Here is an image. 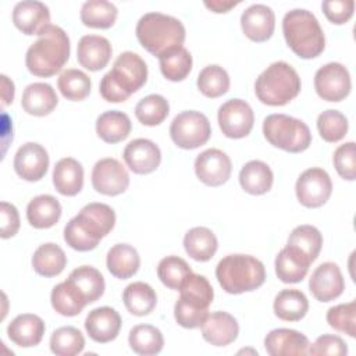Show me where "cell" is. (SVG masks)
Returning a JSON list of instances; mask_svg holds the SVG:
<instances>
[{"instance_id": "cell-28", "label": "cell", "mask_w": 356, "mask_h": 356, "mask_svg": "<svg viewBox=\"0 0 356 356\" xmlns=\"http://www.w3.org/2000/svg\"><path fill=\"white\" fill-rule=\"evenodd\" d=\"M53 185L63 196L78 195L83 186L82 164L72 157L58 160L53 168Z\"/></svg>"}, {"instance_id": "cell-54", "label": "cell", "mask_w": 356, "mask_h": 356, "mask_svg": "<svg viewBox=\"0 0 356 356\" xmlns=\"http://www.w3.org/2000/svg\"><path fill=\"white\" fill-rule=\"evenodd\" d=\"M1 107L4 108L6 106H8L10 103H13V99H14V83L13 81L8 79V76L6 75H1Z\"/></svg>"}, {"instance_id": "cell-31", "label": "cell", "mask_w": 356, "mask_h": 356, "mask_svg": "<svg viewBox=\"0 0 356 356\" xmlns=\"http://www.w3.org/2000/svg\"><path fill=\"white\" fill-rule=\"evenodd\" d=\"M274 182V174L270 165L261 160L248 161L239 171V184L249 195L267 193Z\"/></svg>"}, {"instance_id": "cell-33", "label": "cell", "mask_w": 356, "mask_h": 356, "mask_svg": "<svg viewBox=\"0 0 356 356\" xmlns=\"http://www.w3.org/2000/svg\"><path fill=\"white\" fill-rule=\"evenodd\" d=\"M132 124L129 117L118 110L102 113L96 120V134L106 143H118L128 138Z\"/></svg>"}, {"instance_id": "cell-20", "label": "cell", "mask_w": 356, "mask_h": 356, "mask_svg": "<svg viewBox=\"0 0 356 356\" xmlns=\"http://www.w3.org/2000/svg\"><path fill=\"white\" fill-rule=\"evenodd\" d=\"M241 28L252 42L268 40L275 29V15L266 4H252L241 15Z\"/></svg>"}, {"instance_id": "cell-53", "label": "cell", "mask_w": 356, "mask_h": 356, "mask_svg": "<svg viewBox=\"0 0 356 356\" xmlns=\"http://www.w3.org/2000/svg\"><path fill=\"white\" fill-rule=\"evenodd\" d=\"M0 216H1V231L0 236L8 239L14 236L19 229V214L14 204L8 202L0 203Z\"/></svg>"}, {"instance_id": "cell-27", "label": "cell", "mask_w": 356, "mask_h": 356, "mask_svg": "<svg viewBox=\"0 0 356 356\" xmlns=\"http://www.w3.org/2000/svg\"><path fill=\"white\" fill-rule=\"evenodd\" d=\"M58 104V97L51 85L44 82H33L22 92L21 106L25 113L35 117L49 115Z\"/></svg>"}, {"instance_id": "cell-7", "label": "cell", "mask_w": 356, "mask_h": 356, "mask_svg": "<svg viewBox=\"0 0 356 356\" xmlns=\"http://www.w3.org/2000/svg\"><path fill=\"white\" fill-rule=\"evenodd\" d=\"M216 278L227 293L239 295L260 288L266 281V268L250 254H228L218 261Z\"/></svg>"}, {"instance_id": "cell-23", "label": "cell", "mask_w": 356, "mask_h": 356, "mask_svg": "<svg viewBox=\"0 0 356 356\" xmlns=\"http://www.w3.org/2000/svg\"><path fill=\"white\" fill-rule=\"evenodd\" d=\"M13 22L24 35H38L50 24L49 7L36 0H24L14 6Z\"/></svg>"}, {"instance_id": "cell-51", "label": "cell", "mask_w": 356, "mask_h": 356, "mask_svg": "<svg viewBox=\"0 0 356 356\" xmlns=\"http://www.w3.org/2000/svg\"><path fill=\"white\" fill-rule=\"evenodd\" d=\"M321 10L331 24H346L355 13L353 0H325L321 3Z\"/></svg>"}, {"instance_id": "cell-21", "label": "cell", "mask_w": 356, "mask_h": 356, "mask_svg": "<svg viewBox=\"0 0 356 356\" xmlns=\"http://www.w3.org/2000/svg\"><path fill=\"white\" fill-rule=\"evenodd\" d=\"M309 345L306 335L291 328L271 330L264 338V349L271 356H303Z\"/></svg>"}, {"instance_id": "cell-38", "label": "cell", "mask_w": 356, "mask_h": 356, "mask_svg": "<svg viewBox=\"0 0 356 356\" xmlns=\"http://www.w3.org/2000/svg\"><path fill=\"white\" fill-rule=\"evenodd\" d=\"M117 7L107 0H88L81 7V21L85 26L95 29H108L115 24Z\"/></svg>"}, {"instance_id": "cell-45", "label": "cell", "mask_w": 356, "mask_h": 356, "mask_svg": "<svg viewBox=\"0 0 356 356\" xmlns=\"http://www.w3.org/2000/svg\"><path fill=\"white\" fill-rule=\"evenodd\" d=\"M170 113L168 100L157 93L140 99L135 107L136 120L146 127L160 125Z\"/></svg>"}, {"instance_id": "cell-55", "label": "cell", "mask_w": 356, "mask_h": 356, "mask_svg": "<svg viewBox=\"0 0 356 356\" xmlns=\"http://www.w3.org/2000/svg\"><path fill=\"white\" fill-rule=\"evenodd\" d=\"M239 1H221V0H211V1H204V6L217 14L221 13H228L231 8H234L235 6H238Z\"/></svg>"}, {"instance_id": "cell-10", "label": "cell", "mask_w": 356, "mask_h": 356, "mask_svg": "<svg viewBox=\"0 0 356 356\" xmlns=\"http://www.w3.org/2000/svg\"><path fill=\"white\" fill-rule=\"evenodd\" d=\"M211 135L209 118L195 110H186L177 114L170 125V136L172 142L185 150L197 149L204 145Z\"/></svg>"}, {"instance_id": "cell-52", "label": "cell", "mask_w": 356, "mask_h": 356, "mask_svg": "<svg viewBox=\"0 0 356 356\" xmlns=\"http://www.w3.org/2000/svg\"><path fill=\"white\" fill-rule=\"evenodd\" d=\"M309 355H334V356H343L348 353L346 342L332 334H324L318 337L313 345H309Z\"/></svg>"}, {"instance_id": "cell-26", "label": "cell", "mask_w": 356, "mask_h": 356, "mask_svg": "<svg viewBox=\"0 0 356 356\" xmlns=\"http://www.w3.org/2000/svg\"><path fill=\"white\" fill-rule=\"evenodd\" d=\"M312 261L296 248L286 245L275 257V274L285 284L300 282L310 267Z\"/></svg>"}, {"instance_id": "cell-13", "label": "cell", "mask_w": 356, "mask_h": 356, "mask_svg": "<svg viewBox=\"0 0 356 356\" xmlns=\"http://www.w3.org/2000/svg\"><path fill=\"white\" fill-rule=\"evenodd\" d=\"M221 132L229 139H241L250 134L254 114L250 104L242 99H229L222 103L217 113Z\"/></svg>"}, {"instance_id": "cell-11", "label": "cell", "mask_w": 356, "mask_h": 356, "mask_svg": "<svg viewBox=\"0 0 356 356\" xmlns=\"http://www.w3.org/2000/svg\"><path fill=\"white\" fill-rule=\"evenodd\" d=\"M295 192L299 203L307 209H317L327 203L332 192L328 172L320 167L305 170L296 179Z\"/></svg>"}, {"instance_id": "cell-40", "label": "cell", "mask_w": 356, "mask_h": 356, "mask_svg": "<svg viewBox=\"0 0 356 356\" xmlns=\"http://www.w3.org/2000/svg\"><path fill=\"white\" fill-rule=\"evenodd\" d=\"M68 280L82 292L88 303L99 300L104 293V277L97 268L92 266H81L72 270L68 275Z\"/></svg>"}, {"instance_id": "cell-29", "label": "cell", "mask_w": 356, "mask_h": 356, "mask_svg": "<svg viewBox=\"0 0 356 356\" xmlns=\"http://www.w3.org/2000/svg\"><path fill=\"white\" fill-rule=\"evenodd\" d=\"M61 211V204L54 196L39 195L28 203L26 220L36 229H47L58 222Z\"/></svg>"}, {"instance_id": "cell-16", "label": "cell", "mask_w": 356, "mask_h": 356, "mask_svg": "<svg viewBox=\"0 0 356 356\" xmlns=\"http://www.w3.org/2000/svg\"><path fill=\"white\" fill-rule=\"evenodd\" d=\"M49 163L47 150L42 145L36 142H26L18 147L13 164L19 178L36 182L46 175Z\"/></svg>"}, {"instance_id": "cell-14", "label": "cell", "mask_w": 356, "mask_h": 356, "mask_svg": "<svg viewBox=\"0 0 356 356\" xmlns=\"http://www.w3.org/2000/svg\"><path fill=\"white\" fill-rule=\"evenodd\" d=\"M92 186L97 193L117 196L128 189L129 174L117 159H100L92 170Z\"/></svg>"}, {"instance_id": "cell-24", "label": "cell", "mask_w": 356, "mask_h": 356, "mask_svg": "<svg viewBox=\"0 0 356 356\" xmlns=\"http://www.w3.org/2000/svg\"><path fill=\"white\" fill-rule=\"evenodd\" d=\"M113 54L111 43L100 35H85L79 39L76 47V60L81 67L89 71L103 70Z\"/></svg>"}, {"instance_id": "cell-1", "label": "cell", "mask_w": 356, "mask_h": 356, "mask_svg": "<svg viewBox=\"0 0 356 356\" xmlns=\"http://www.w3.org/2000/svg\"><path fill=\"white\" fill-rule=\"evenodd\" d=\"M115 225V213L106 203H88L64 227V241L78 252L93 250Z\"/></svg>"}, {"instance_id": "cell-34", "label": "cell", "mask_w": 356, "mask_h": 356, "mask_svg": "<svg viewBox=\"0 0 356 356\" xmlns=\"http://www.w3.org/2000/svg\"><path fill=\"white\" fill-rule=\"evenodd\" d=\"M184 248L193 260L209 261L218 249V241L210 228L193 227L184 236Z\"/></svg>"}, {"instance_id": "cell-37", "label": "cell", "mask_w": 356, "mask_h": 356, "mask_svg": "<svg viewBox=\"0 0 356 356\" xmlns=\"http://www.w3.org/2000/svg\"><path fill=\"white\" fill-rule=\"evenodd\" d=\"M274 314L284 321H299L309 312V300L299 289H282L274 299Z\"/></svg>"}, {"instance_id": "cell-47", "label": "cell", "mask_w": 356, "mask_h": 356, "mask_svg": "<svg viewBox=\"0 0 356 356\" xmlns=\"http://www.w3.org/2000/svg\"><path fill=\"white\" fill-rule=\"evenodd\" d=\"M348 118L338 110H325L317 117V129L323 140L328 143L339 142L348 134Z\"/></svg>"}, {"instance_id": "cell-30", "label": "cell", "mask_w": 356, "mask_h": 356, "mask_svg": "<svg viewBox=\"0 0 356 356\" xmlns=\"http://www.w3.org/2000/svg\"><path fill=\"white\" fill-rule=\"evenodd\" d=\"M106 266L110 274L115 278L128 280L138 273L140 257L134 246L128 243H117L107 252Z\"/></svg>"}, {"instance_id": "cell-41", "label": "cell", "mask_w": 356, "mask_h": 356, "mask_svg": "<svg viewBox=\"0 0 356 356\" xmlns=\"http://www.w3.org/2000/svg\"><path fill=\"white\" fill-rule=\"evenodd\" d=\"M163 76L171 82L184 81L192 71V56L184 46L159 57Z\"/></svg>"}, {"instance_id": "cell-5", "label": "cell", "mask_w": 356, "mask_h": 356, "mask_svg": "<svg viewBox=\"0 0 356 356\" xmlns=\"http://www.w3.org/2000/svg\"><path fill=\"white\" fill-rule=\"evenodd\" d=\"M136 38L150 54L160 57L184 44L186 31L184 24L163 13H146L136 24Z\"/></svg>"}, {"instance_id": "cell-48", "label": "cell", "mask_w": 356, "mask_h": 356, "mask_svg": "<svg viewBox=\"0 0 356 356\" xmlns=\"http://www.w3.org/2000/svg\"><path fill=\"white\" fill-rule=\"evenodd\" d=\"M192 270L189 264L178 256H167L160 260L157 266V277L170 289L178 291L181 282L185 280Z\"/></svg>"}, {"instance_id": "cell-3", "label": "cell", "mask_w": 356, "mask_h": 356, "mask_svg": "<svg viewBox=\"0 0 356 356\" xmlns=\"http://www.w3.org/2000/svg\"><path fill=\"white\" fill-rule=\"evenodd\" d=\"M147 81V65L145 60L134 53H121L113 68L100 81L99 92L106 102L121 103L138 92Z\"/></svg>"}, {"instance_id": "cell-50", "label": "cell", "mask_w": 356, "mask_h": 356, "mask_svg": "<svg viewBox=\"0 0 356 356\" xmlns=\"http://www.w3.org/2000/svg\"><path fill=\"white\" fill-rule=\"evenodd\" d=\"M334 167L338 175L346 181L356 179V147L355 142L339 145L332 156Z\"/></svg>"}, {"instance_id": "cell-19", "label": "cell", "mask_w": 356, "mask_h": 356, "mask_svg": "<svg viewBox=\"0 0 356 356\" xmlns=\"http://www.w3.org/2000/svg\"><path fill=\"white\" fill-rule=\"evenodd\" d=\"M121 324L120 313L110 306L96 307L85 318V330L89 338L97 343L114 341L120 334Z\"/></svg>"}, {"instance_id": "cell-42", "label": "cell", "mask_w": 356, "mask_h": 356, "mask_svg": "<svg viewBox=\"0 0 356 356\" xmlns=\"http://www.w3.org/2000/svg\"><path fill=\"white\" fill-rule=\"evenodd\" d=\"M60 93L71 102H81L90 95V78L81 70L68 68L63 71L57 79Z\"/></svg>"}, {"instance_id": "cell-35", "label": "cell", "mask_w": 356, "mask_h": 356, "mask_svg": "<svg viewBox=\"0 0 356 356\" xmlns=\"http://www.w3.org/2000/svg\"><path fill=\"white\" fill-rule=\"evenodd\" d=\"M67 266L64 250L53 242L40 245L32 256V267L36 274L50 278L63 273Z\"/></svg>"}, {"instance_id": "cell-49", "label": "cell", "mask_w": 356, "mask_h": 356, "mask_svg": "<svg viewBox=\"0 0 356 356\" xmlns=\"http://www.w3.org/2000/svg\"><path fill=\"white\" fill-rule=\"evenodd\" d=\"M327 323L338 332H343L350 338L356 337V302L341 303L332 306L327 312Z\"/></svg>"}, {"instance_id": "cell-44", "label": "cell", "mask_w": 356, "mask_h": 356, "mask_svg": "<svg viewBox=\"0 0 356 356\" xmlns=\"http://www.w3.org/2000/svg\"><path fill=\"white\" fill-rule=\"evenodd\" d=\"M229 75L228 72L217 64L204 67L197 75V89L200 93L209 99H216L225 95L229 89Z\"/></svg>"}, {"instance_id": "cell-22", "label": "cell", "mask_w": 356, "mask_h": 356, "mask_svg": "<svg viewBox=\"0 0 356 356\" xmlns=\"http://www.w3.org/2000/svg\"><path fill=\"white\" fill-rule=\"evenodd\" d=\"M200 330L203 339L214 346H227L232 343L239 334L236 318L221 310L209 313L200 325Z\"/></svg>"}, {"instance_id": "cell-25", "label": "cell", "mask_w": 356, "mask_h": 356, "mask_svg": "<svg viewBox=\"0 0 356 356\" xmlns=\"http://www.w3.org/2000/svg\"><path fill=\"white\" fill-rule=\"evenodd\" d=\"M44 321L32 313L18 314L7 327V335L11 342L21 348H31L40 343L44 335Z\"/></svg>"}, {"instance_id": "cell-17", "label": "cell", "mask_w": 356, "mask_h": 356, "mask_svg": "<svg viewBox=\"0 0 356 356\" xmlns=\"http://www.w3.org/2000/svg\"><path fill=\"white\" fill-rule=\"evenodd\" d=\"M309 289L312 295L323 303L339 298L345 289V281L338 264L325 261L316 267L309 280Z\"/></svg>"}, {"instance_id": "cell-15", "label": "cell", "mask_w": 356, "mask_h": 356, "mask_svg": "<svg viewBox=\"0 0 356 356\" xmlns=\"http://www.w3.org/2000/svg\"><path fill=\"white\" fill-rule=\"evenodd\" d=\"M231 172V159L220 149H207L195 159V174L207 186L224 185L229 179Z\"/></svg>"}, {"instance_id": "cell-12", "label": "cell", "mask_w": 356, "mask_h": 356, "mask_svg": "<svg viewBox=\"0 0 356 356\" xmlns=\"http://www.w3.org/2000/svg\"><path fill=\"white\" fill-rule=\"evenodd\" d=\"M314 89L318 97L325 102H341L352 89L350 74L341 63H327L314 74Z\"/></svg>"}, {"instance_id": "cell-39", "label": "cell", "mask_w": 356, "mask_h": 356, "mask_svg": "<svg viewBox=\"0 0 356 356\" xmlns=\"http://www.w3.org/2000/svg\"><path fill=\"white\" fill-rule=\"evenodd\" d=\"M131 349L142 356H152L161 352L164 338L159 328L150 324H138L131 328L128 335Z\"/></svg>"}, {"instance_id": "cell-9", "label": "cell", "mask_w": 356, "mask_h": 356, "mask_svg": "<svg viewBox=\"0 0 356 356\" xmlns=\"http://www.w3.org/2000/svg\"><path fill=\"white\" fill-rule=\"evenodd\" d=\"M263 135L270 145L289 153L305 152L312 143L309 127L286 114H270L263 121Z\"/></svg>"}, {"instance_id": "cell-6", "label": "cell", "mask_w": 356, "mask_h": 356, "mask_svg": "<svg viewBox=\"0 0 356 356\" xmlns=\"http://www.w3.org/2000/svg\"><path fill=\"white\" fill-rule=\"evenodd\" d=\"M179 298L174 306L175 321L184 328H197L209 314L214 298L211 284L204 275L191 273L181 282Z\"/></svg>"}, {"instance_id": "cell-2", "label": "cell", "mask_w": 356, "mask_h": 356, "mask_svg": "<svg viewBox=\"0 0 356 356\" xmlns=\"http://www.w3.org/2000/svg\"><path fill=\"white\" fill-rule=\"evenodd\" d=\"M71 44L65 31L49 24L29 46L25 56L28 71L39 78H50L60 72L70 58Z\"/></svg>"}, {"instance_id": "cell-36", "label": "cell", "mask_w": 356, "mask_h": 356, "mask_svg": "<svg viewBox=\"0 0 356 356\" xmlns=\"http://www.w3.org/2000/svg\"><path fill=\"white\" fill-rule=\"evenodd\" d=\"M122 302L131 314L142 317L154 310L157 305V295L149 284L136 281L124 289Z\"/></svg>"}, {"instance_id": "cell-8", "label": "cell", "mask_w": 356, "mask_h": 356, "mask_svg": "<svg viewBox=\"0 0 356 356\" xmlns=\"http://www.w3.org/2000/svg\"><path fill=\"white\" fill-rule=\"evenodd\" d=\"M300 89V76L285 61L270 64L254 82L257 99L267 106H285L299 95Z\"/></svg>"}, {"instance_id": "cell-43", "label": "cell", "mask_w": 356, "mask_h": 356, "mask_svg": "<svg viewBox=\"0 0 356 356\" xmlns=\"http://www.w3.org/2000/svg\"><path fill=\"white\" fill-rule=\"evenodd\" d=\"M286 245L300 250L313 263L320 254L323 246V235L314 225H298L291 231Z\"/></svg>"}, {"instance_id": "cell-32", "label": "cell", "mask_w": 356, "mask_h": 356, "mask_svg": "<svg viewBox=\"0 0 356 356\" xmlns=\"http://www.w3.org/2000/svg\"><path fill=\"white\" fill-rule=\"evenodd\" d=\"M50 302L53 309L65 317L78 316L89 305L82 292L68 278L51 289Z\"/></svg>"}, {"instance_id": "cell-46", "label": "cell", "mask_w": 356, "mask_h": 356, "mask_svg": "<svg viewBox=\"0 0 356 356\" xmlns=\"http://www.w3.org/2000/svg\"><path fill=\"white\" fill-rule=\"evenodd\" d=\"M85 348V338L82 332L72 327L65 325L53 331L50 337V350L57 356H75Z\"/></svg>"}, {"instance_id": "cell-18", "label": "cell", "mask_w": 356, "mask_h": 356, "mask_svg": "<svg viewBox=\"0 0 356 356\" xmlns=\"http://www.w3.org/2000/svg\"><path fill=\"white\" fill-rule=\"evenodd\" d=\"M122 159L132 172L146 175L156 171L160 165L161 152L153 140L138 138L125 146Z\"/></svg>"}, {"instance_id": "cell-4", "label": "cell", "mask_w": 356, "mask_h": 356, "mask_svg": "<svg viewBox=\"0 0 356 356\" xmlns=\"http://www.w3.org/2000/svg\"><path fill=\"white\" fill-rule=\"evenodd\" d=\"M282 33L288 47L300 58L318 57L325 49V36L316 15L305 8H293L282 18Z\"/></svg>"}]
</instances>
